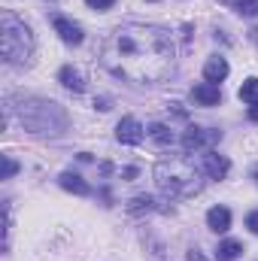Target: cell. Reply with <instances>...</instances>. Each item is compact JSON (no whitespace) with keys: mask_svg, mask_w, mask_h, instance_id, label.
Instances as JSON below:
<instances>
[{"mask_svg":"<svg viewBox=\"0 0 258 261\" xmlns=\"http://www.w3.org/2000/svg\"><path fill=\"white\" fill-rule=\"evenodd\" d=\"M100 61L119 79L152 85V82H161L173 70L176 43L167 28L131 21L110 34V40L104 43Z\"/></svg>","mask_w":258,"mask_h":261,"instance_id":"1","label":"cell"},{"mask_svg":"<svg viewBox=\"0 0 258 261\" xmlns=\"http://www.w3.org/2000/svg\"><path fill=\"white\" fill-rule=\"evenodd\" d=\"M155 182L167 197H192L203 189L200 170L189 158H167L155 167Z\"/></svg>","mask_w":258,"mask_h":261,"instance_id":"2","label":"cell"},{"mask_svg":"<svg viewBox=\"0 0 258 261\" xmlns=\"http://www.w3.org/2000/svg\"><path fill=\"white\" fill-rule=\"evenodd\" d=\"M0 52H3V61L12 67L28 64L34 55V34L12 12L0 15Z\"/></svg>","mask_w":258,"mask_h":261,"instance_id":"3","label":"cell"},{"mask_svg":"<svg viewBox=\"0 0 258 261\" xmlns=\"http://www.w3.org/2000/svg\"><path fill=\"white\" fill-rule=\"evenodd\" d=\"M21 125L34 134H61L67 128V116L52 100H31V107L21 110Z\"/></svg>","mask_w":258,"mask_h":261,"instance_id":"4","label":"cell"},{"mask_svg":"<svg viewBox=\"0 0 258 261\" xmlns=\"http://www.w3.org/2000/svg\"><path fill=\"white\" fill-rule=\"evenodd\" d=\"M222 140V130H213V128H189L183 134V149L186 152H210V146Z\"/></svg>","mask_w":258,"mask_h":261,"instance_id":"5","label":"cell"},{"mask_svg":"<svg viewBox=\"0 0 258 261\" xmlns=\"http://www.w3.org/2000/svg\"><path fill=\"white\" fill-rule=\"evenodd\" d=\"M52 28H55V34L64 40L67 46H79V43H82V28H79L76 21L64 18V15H55V18H52Z\"/></svg>","mask_w":258,"mask_h":261,"instance_id":"6","label":"cell"},{"mask_svg":"<svg viewBox=\"0 0 258 261\" xmlns=\"http://www.w3.org/2000/svg\"><path fill=\"white\" fill-rule=\"evenodd\" d=\"M228 170H231V161H228L225 155H219V152H213V149L203 155V173H207L210 179H225Z\"/></svg>","mask_w":258,"mask_h":261,"instance_id":"7","label":"cell"},{"mask_svg":"<svg viewBox=\"0 0 258 261\" xmlns=\"http://www.w3.org/2000/svg\"><path fill=\"white\" fill-rule=\"evenodd\" d=\"M116 137H119V143H125V146H137V143L143 140V125H140L134 116H125V119L116 125Z\"/></svg>","mask_w":258,"mask_h":261,"instance_id":"8","label":"cell"},{"mask_svg":"<svg viewBox=\"0 0 258 261\" xmlns=\"http://www.w3.org/2000/svg\"><path fill=\"white\" fill-rule=\"evenodd\" d=\"M192 97L200 103V107H216V103H222V91H219V85H213V82H200V85H194Z\"/></svg>","mask_w":258,"mask_h":261,"instance_id":"9","label":"cell"},{"mask_svg":"<svg viewBox=\"0 0 258 261\" xmlns=\"http://www.w3.org/2000/svg\"><path fill=\"white\" fill-rule=\"evenodd\" d=\"M228 70H231V67H228V61H225L222 55H213V58L203 64V79L213 82V85H219V82L228 76Z\"/></svg>","mask_w":258,"mask_h":261,"instance_id":"10","label":"cell"},{"mask_svg":"<svg viewBox=\"0 0 258 261\" xmlns=\"http://www.w3.org/2000/svg\"><path fill=\"white\" fill-rule=\"evenodd\" d=\"M58 82H61L64 88H70V91H85V76H82L73 64H64L58 70Z\"/></svg>","mask_w":258,"mask_h":261,"instance_id":"11","label":"cell"},{"mask_svg":"<svg viewBox=\"0 0 258 261\" xmlns=\"http://www.w3.org/2000/svg\"><path fill=\"white\" fill-rule=\"evenodd\" d=\"M58 182H61V189H64V192H73V195H79V197L91 195V186H88L79 173H61V179H58Z\"/></svg>","mask_w":258,"mask_h":261,"instance_id":"12","label":"cell"},{"mask_svg":"<svg viewBox=\"0 0 258 261\" xmlns=\"http://www.w3.org/2000/svg\"><path fill=\"white\" fill-rule=\"evenodd\" d=\"M207 225H210L216 234H225V231L231 228V213H228L225 206H213V210L207 213Z\"/></svg>","mask_w":258,"mask_h":261,"instance_id":"13","label":"cell"},{"mask_svg":"<svg viewBox=\"0 0 258 261\" xmlns=\"http://www.w3.org/2000/svg\"><path fill=\"white\" fill-rule=\"evenodd\" d=\"M243 252V243L240 240H222L219 249H216V261H237Z\"/></svg>","mask_w":258,"mask_h":261,"instance_id":"14","label":"cell"},{"mask_svg":"<svg viewBox=\"0 0 258 261\" xmlns=\"http://www.w3.org/2000/svg\"><path fill=\"white\" fill-rule=\"evenodd\" d=\"M237 94H240V100H243V103H249V107L258 103V79H255V76H249V79L240 85V91H237Z\"/></svg>","mask_w":258,"mask_h":261,"instance_id":"15","label":"cell"},{"mask_svg":"<svg viewBox=\"0 0 258 261\" xmlns=\"http://www.w3.org/2000/svg\"><path fill=\"white\" fill-rule=\"evenodd\" d=\"M155 210V200L152 197H146V195H140V197H134L128 203V213L131 216H140V213H152Z\"/></svg>","mask_w":258,"mask_h":261,"instance_id":"16","label":"cell"},{"mask_svg":"<svg viewBox=\"0 0 258 261\" xmlns=\"http://www.w3.org/2000/svg\"><path fill=\"white\" fill-rule=\"evenodd\" d=\"M149 137H152L158 146H170V143H173V134H170L167 125H149Z\"/></svg>","mask_w":258,"mask_h":261,"instance_id":"17","label":"cell"},{"mask_svg":"<svg viewBox=\"0 0 258 261\" xmlns=\"http://www.w3.org/2000/svg\"><path fill=\"white\" fill-rule=\"evenodd\" d=\"M15 173H18V164H15L9 155H3V179H12Z\"/></svg>","mask_w":258,"mask_h":261,"instance_id":"18","label":"cell"},{"mask_svg":"<svg viewBox=\"0 0 258 261\" xmlns=\"http://www.w3.org/2000/svg\"><path fill=\"white\" fill-rule=\"evenodd\" d=\"M237 12H243V15H249V18H258V0H246Z\"/></svg>","mask_w":258,"mask_h":261,"instance_id":"19","label":"cell"},{"mask_svg":"<svg viewBox=\"0 0 258 261\" xmlns=\"http://www.w3.org/2000/svg\"><path fill=\"white\" fill-rule=\"evenodd\" d=\"M91 9H97V12H104V9H113L116 6V0H85Z\"/></svg>","mask_w":258,"mask_h":261,"instance_id":"20","label":"cell"},{"mask_svg":"<svg viewBox=\"0 0 258 261\" xmlns=\"http://www.w3.org/2000/svg\"><path fill=\"white\" fill-rule=\"evenodd\" d=\"M246 228H249V231L258 237V210H252V213L246 216Z\"/></svg>","mask_w":258,"mask_h":261,"instance_id":"21","label":"cell"},{"mask_svg":"<svg viewBox=\"0 0 258 261\" xmlns=\"http://www.w3.org/2000/svg\"><path fill=\"white\" fill-rule=\"evenodd\" d=\"M186 261H207V258L200 255V249H189V258Z\"/></svg>","mask_w":258,"mask_h":261,"instance_id":"22","label":"cell"},{"mask_svg":"<svg viewBox=\"0 0 258 261\" xmlns=\"http://www.w3.org/2000/svg\"><path fill=\"white\" fill-rule=\"evenodd\" d=\"M94 107H97V110H110V100H107V97H100V100H94Z\"/></svg>","mask_w":258,"mask_h":261,"instance_id":"23","label":"cell"},{"mask_svg":"<svg viewBox=\"0 0 258 261\" xmlns=\"http://www.w3.org/2000/svg\"><path fill=\"white\" fill-rule=\"evenodd\" d=\"M249 119H252V122H258V103H252V107H249Z\"/></svg>","mask_w":258,"mask_h":261,"instance_id":"24","label":"cell"},{"mask_svg":"<svg viewBox=\"0 0 258 261\" xmlns=\"http://www.w3.org/2000/svg\"><path fill=\"white\" fill-rule=\"evenodd\" d=\"M249 40H252V43L258 46V28H252V31H249Z\"/></svg>","mask_w":258,"mask_h":261,"instance_id":"25","label":"cell"},{"mask_svg":"<svg viewBox=\"0 0 258 261\" xmlns=\"http://www.w3.org/2000/svg\"><path fill=\"white\" fill-rule=\"evenodd\" d=\"M225 3H231V6H234V9H240V6H243V3H246V0H225Z\"/></svg>","mask_w":258,"mask_h":261,"instance_id":"26","label":"cell"},{"mask_svg":"<svg viewBox=\"0 0 258 261\" xmlns=\"http://www.w3.org/2000/svg\"><path fill=\"white\" fill-rule=\"evenodd\" d=\"M252 176H255V186H258V167H252Z\"/></svg>","mask_w":258,"mask_h":261,"instance_id":"27","label":"cell"},{"mask_svg":"<svg viewBox=\"0 0 258 261\" xmlns=\"http://www.w3.org/2000/svg\"><path fill=\"white\" fill-rule=\"evenodd\" d=\"M152 3H155V0H152Z\"/></svg>","mask_w":258,"mask_h":261,"instance_id":"28","label":"cell"}]
</instances>
